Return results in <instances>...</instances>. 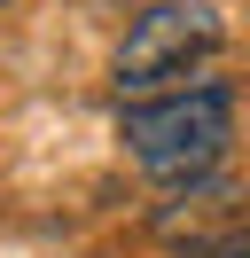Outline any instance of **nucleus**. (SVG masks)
<instances>
[{
  "label": "nucleus",
  "mask_w": 250,
  "mask_h": 258,
  "mask_svg": "<svg viewBox=\"0 0 250 258\" xmlns=\"http://www.w3.org/2000/svg\"><path fill=\"white\" fill-rule=\"evenodd\" d=\"M234 227H242L234 196H227V188H203V180H196L172 211H156V235H164V242H188V250H203V258H234V250H242Z\"/></svg>",
  "instance_id": "3"
},
{
  "label": "nucleus",
  "mask_w": 250,
  "mask_h": 258,
  "mask_svg": "<svg viewBox=\"0 0 250 258\" xmlns=\"http://www.w3.org/2000/svg\"><path fill=\"white\" fill-rule=\"evenodd\" d=\"M211 47H219V8H203V0H156V8L133 16V32H125V47H117V86L125 94L164 86V79H180L188 63H203Z\"/></svg>",
  "instance_id": "2"
},
{
  "label": "nucleus",
  "mask_w": 250,
  "mask_h": 258,
  "mask_svg": "<svg viewBox=\"0 0 250 258\" xmlns=\"http://www.w3.org/2000/svg\"><path fill=\"white\" fill-rule=\"evenodd\" d=\"M227 141H234V86L227 79L125 102V149H133V164L149 180H164V188L211 180L219 157H227Z\"/></svg>",
  "instance_id": "1"
},
{
  "label": "nucleus",
  "mask_w": 250,
  "mask_h": 258,
  "mask_svg": "<svg viewBox=\"0 0 250 258\" xmlns=\"http://www.w3.org/2000/svg\"><path fill=\"white\" fill-rule=\"evenodd\" d=\"M234 258H250V242H242V250H234Z\"/></svg>",
  "instance_id": "4"
}]
</instances>
